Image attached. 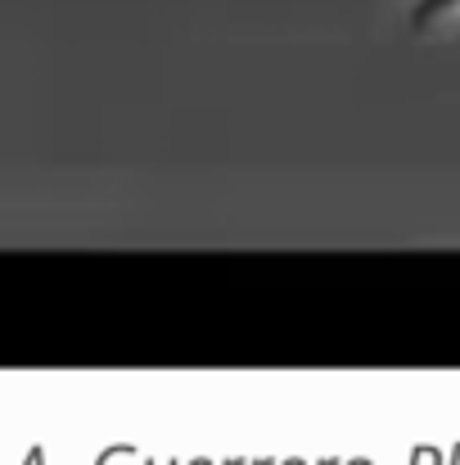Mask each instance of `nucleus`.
<instances>
[{"label": "nucleus", "mask_w": 460, "mask_h": 465, "mask_svg": "<svg viewBox=\"0 0 460 465\" xmlns=\"http://www.w3.org/2000/svg\"><path fill=\"white\" fill-rule=\"evenodd\" d=\"M434 5H443V0H434ZM452 5H456V9H460V0H452Z\"/></svg>", "instance_id": "1"}]
</instances>
